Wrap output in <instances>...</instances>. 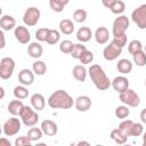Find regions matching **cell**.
I'll return each instance as SVG.
<instances>
[{
	"instance_id": "obj_15",
	"label": "cell",
	"mask_w": 146,
	"mask_h": 146,
	"mask_svg": "<svg viewBox=\"0 0 146 146\" xmlns=\"http://www.w3.org/2000/svg\"><path fill=\"white\" fill-rule=\"evenodd\" d=\"M112 88L117 91L119 94L124 91L125 89L129 88V80L128 78H125L124 75H119L116 78H114V80L112 81Z\"/></svg>"
},
{
	"instance_id": "obj_43",
	"label": "cell",
	"mask_w": 146,
	"mask_h": 146,
	"mask_svg": "<svg viewBox=\"0 0 146 146\" xmlns=\"http://www.w3.org/2000/svg\"><path fill=\"white\" fill-rule=\"evenodd\" d=\"M127 40H128V38H127V34L124 33V34H121V35H117V36H114L113 38V41L117 44V46H120V47H124L125 44H127Z\"/></svg>"
},
{
	"instance_id": "obj_18",
	"label": "cell",
	"mask_w": 146,
	"mask_h": 146,
	"mask_svg": "<svg viewBox=\"0 0 146 146\" xmlns=\"http://www.w3.org/2000/svg\"><path fill=\"white\" fill-rule=\"evenodd\" d=\"M27 54L31 58H40L43 54V48L39 42H31L27 46Z\"/></svg>"
},
{
	"instance_id": "obj_22",
	"label": "cell",
	"mask_w": 146,
	"mask_h": 146,
	"mask_svg": "<svg viewBox=\"0 0 146 146\" xmlns=\"http://www.w3.org/2000/svg\"><path fill=\"white\" fill-rule=\"evenodd\" d=\"M24 106H25V105L22 103V100L16 98L15 100L9 102V104H8V112H9L11 115L17 116V115L21 114V112H22V110H23Z\"/></svg>"
},
{
	"instance_id": "obj_11",
	"label": "cell",
	"mask_w": 146,
	"mask_h": 146,
	"mask_svg": "<svg viewBox=\"0 0 146 146\" xmlns=\"http://www.w3.org/2000/svg\"><path fill=\"white\" fill-rule=\"evenodd\" d=\"M14 35L16 38V40L22 43V44H27L31 40V33L30 31L25 27V26H16L15 30H14Z\"/></svg>"
},
{
	"instance_id": "obj_39",
	"label": "cell",
	"mask_w": 146,
	"mask_h": 146,
	"mask_svg": "<svg viewBox=\"0 0 146 146\" xmlns=\"http://www.w3.org/2000/svg\"><path fill=\"white\" fill-rule=\"evenodd\" d=\"M80 63L81 64H83V65H86V64H91L92 63V60H94V54H92V51H90V50H86L83 54H82V56L80 57Z\"/></svg>"
},
{
	"instance_id": "obj_45",
	"label": "cell",
	"mask_w": 146,
	"mask_h": 146,
	"mask_svg": "<svg viewBox=\"0 0 146 146\" xmlns=\"http://www.w3.org/2000/svg\"><path fill=\"white\" fill-rule=\"evenodd\" d=\"M140 120H141L143 123L146 124V108L141 110V112H140Z\"/></svg>"
},
{
	"instance_id": "obj_47",
	"label": "cell",
	"mask_w": 146,
	"mask_h": 146,
	"mask_svg": "<svg viewBox=\"0 0 146 146\" xmlns=\"http://www.w3.org/2000/svg\"><path fill=\"white\" fill-rule=\"evenodd\" d=\"M0 146H10V141L7 140L5 137L0 139Z\"/></svg>"
},
{
	"instance_id": "obj_10",
	"label": "cell",
	"mask_w": 146,
	"mask_h": 146,
	"mask_svg": "<svg viewBox=\"0 0 146 146\" xmlns=\"http://www.w3.org/2000/svg\"><path fill=\"white\" fill-rule=\"evenodd\" d=\"M122 47L117 46L113 40L110 42L108 46H106L103 50V57L108 60V62H112V60H115L122 52Z\"/></svg>"
},
{
	"instance_id": "obj_20",
	"label": "cell",
	"mask_w": 146,
	"mask_h": 146,
	"mask_svg": "<svg viewBox=\"0 0 146 146\" xmlns=\"http://www.w3.org/2000/svg\"><path fill=\"white\" fill-rule=\"evenodd\" d=\"M132 67H133V64L131 60L127 59V58H122L120 59L117 63H116V70L121 73V74H128L132 71Z\"/></svg>"
},
{
	"instance_id": "obj_36",
	"label": "cell",
	"mask_w": 146,
	"mask_h": 146,
	"mask_svg": "<svg viewBox=\"0 0 146 146\" xmlns=\"http://www.w3.org/2000/svg\"><path fill=\"white\" fill-rule=\"evenodd\" d=\"M74 43L71 40H63L59 43V51L63 54H71L73 50Z\"/></svg>"
},
{
	"instance_id": "obj_23",
	"label": "cell",
	"mask_w": 146,
	"mask_h": 146,
	"mask_svg": "<svg viewBox=\"0 0 146 146\" xmlns=\"http://www.w3.org/2000/svg\"><path fill=\"white\" fill-rule=\"evenodd\" d=\"M92 36V32L91 30L88 27V26H82L76 32V39L81 42V43H84V42H88Z\"/></svg>"
},
{
	"instance_id": "obj_24",
	"label": "cell",
	"mask_w": 146,
	"mask_h": 146,
	"mask_svg": "<svg viewBox=\"0 0 146 146\" xmlns=\"http://www.w3.org/2000/svg\"><path fill=\"white\" fill-rule=\"evenodd\" d=\"M74 24L71 19L68 18H64L59 22V31L63 33V34H66V35H70L73 33L74 31Z\"/></svg>"
},
{
	"instance_id": "obj_17",
	"label": "cell",
	"mask_w": 146,
	"mask_h": 146,
	"mask_svg": "<svg viewBox=\"0 0 146 146\" xmlns=\"http://www.w3.org/2000/svg\"><path fill=\"white\" fill-rule=\"evenodd\" d=\"M0 27L3 31H10L16 27V19L10 15H2L0 18Z\"/></svg>"
},
{
	"instance_id": "obj_13",
	"label": "cell",
	"mask_w": 146,
	"mask_h": 146,
	"mask_svg": "<svg viewBox=\"0 0 146 146\" xmlns=\"http://www.w3.org/2000/svg\"><path fill=\"white\" fill-rule=\"evenodd\" d=\"M40 128L42 129L43 133L46 136H49V137H52L58 132V125L52 120H43L41 122V127Z\"/></svg>"
},
{
	"instance_id": "obj_35",
	"label": "cell",
	"mask_w": 146,
	"mask_h": 146,
	"mask_svg": "<svg viewBox=\"0 0 146 146\" xmlns=\"http://www.w3.org/2000/svg\"><path fill=\"white\" fill-rule=\"evenodd\" d=\"M86 50H87V47H86L83 43H76V44H74V47H73V50H72V52H71V56H72V58H74V59H80V57L82 56V54H83Z\"/></svg>"
},
{
	"instance_id": "obj_1",
	"label": "cell",
	"mask_w": 146,
	"mask_h": 146,
	"mask_svg": "<svg viewBox=\"0 0 146 146\" xmlns=\"http://www.w3.org/2000/svg\"><path fill=\"white\" fill-rule=\"evenodd\" d=\"M73 104L74 100L72 96L63 89L54 91L48 98V106L52 110H70Z\"/></svg>"
},
{
	"instance_id": "obj_25",
	"label": "cell",
	"mask_w": 146,
	"mask_h": 146,
	"mask_svg": "<svg viewBox=\"0 0 146 146\" xmlns=\"http://www.w3.org/2000/svg\"><path fill=\"white\" fill-rule=\"evenodd\" d=\"M111 138L116 143V144H119V145H123V144H125L127 143V139H128V137L119 129V128H116V129H113L112 131H111Z\"/></svg>"
},
{
	"instance_id": "obj_27",
	"label": "cell",
	"mask_w": 146,
	"mask_h": 146,
	"mask_svg": "<svg viewBox=\"0 0 146 146\" xmlns=\"http://www.w3.org/2000/svg\"><path fill=\"white\" fill-rule=\"evenodd\" d=\"M133 64H136L139 67H143L146 65V52L144 50H139L132 55Z\"/></svg>"
},
{
	"instance_id": "obj_28",
	"label": "cell",
	"mask_w": 146,
	"mask_h": 146,
	"mask_svg": "<svg viewBox=\"0 0 146 146\" xmlns=\"http://www.w3.org/2000/svg\"><path fill=\"white\" fill-rule=\"evenodd\" d=\"M114 15H121L125 10V3L122 0H115L108 8Z\"/></svg>"
},
{
	"instance_id": "obj_31",
	"label": "cell",
	"mask_w": 146,
	"mask_h": 146,
	"mask_svg": "<svg viewBox=\"0 0 146 146\" xmlns=\"http://www.w3.org/2000/svg\"><path fill=\"white\" fill-rule=\"evenodd\" d=\"M32 71L36 75H43L47 72V65L42 60H36L32 64Z\"/></svg>"
},
{
	"instance_id": "obj_14",
	"label": "cell",
	"mask_w": 146,
	"mask_h": 146,
	"mask_svg": "<svg viewBox=\"0 0 146 146\" xmlns=\"http://www.w3.org/2000/svg\"><path fill=\"white\" fill-rule=\"evenodd\" d=\"M74 106L79 112H87L91 107V99L89 96L82 95L74 100Z\"/></svg>"
},
{
	"instance_id": "obj_2",
	"label": "cell",
	"mask_w": 146,
	"mask_h": 146,
	"mask_svg": "<svg viewBox=\"0 0 146 146\" xmlns=\"http://www.w3.org/2000/svg\"><path fill=\"white\" fill-rule=\"evenodd\" d=\"M88 74H89L92 83L95 84V87L98 90H102V91L103 90H107L112 86V81H110V79L107 78L105 71L98 64H92L88 68Z\"/></svg>"
},
{
	"instance_id": "obj_7",
	"label": "cell",
	"mask_w": 146,
	"mask_h": 146,
	"mask_svg": "<svg viewBox=\"0 0 146 146\" xmlns=\"http://www.w3.org/2000/svg\"><path fill=\"white\" fill-rule=\"evenodd\" d=\"M131 19L140 30L146 29V3L140 5L131 13Z\"/></svg>"
},
{
	"instance_id": "obj_12",
	"label": "cell",
	"mask_w": 146,
	"mask_h": 146,
	"mask_svg": "<svg viewBox=\"0 0 146 146\" xmlns=\"http://www.w3.org/2000/svg\"><path fill=\"white\" fill-rule=\"evenodd\" d=\"M34 72L29 70V68H23L19 71L18 73V81L21 82V84L23 86H31L34 82Z\"/></svg>"
},
{
	"instance_id": "obj_26",
	"label": "cell",
	"mask_w": 146,
	"mask_h": 146,
	"mask_svg": "<svg viewBox=\"0 0 146 146\" xmlns=\"http://www.w3.org/2000/svg\"><path fill=\"white\" fill-rule=\"evenodd\" d=\"M70 0H49V6L55 13H62Z\"/></svg>"
},
{
	"instance_id": "obj_40",
	"label": "cell",
	"mask_w": 146,
	"mask_h": 146,
	"mask_svg": "<svg viewBox=\"0 0 146 146\" xmlns=\"http://www.w3.org/2000/svg\"><path fill=\"white\" fill-rule=\"evenodd\" d=\"M48 32H49V29L48 27H41V29L36 30V32H35V39L38 41H40V42L46 41L47 35H48Z\"/></svg>"
},
{
	"instance_id": "obj_42",
	"label": "cell",
	"mask_w": 146,
	"mask_h": 146,
	"mask_svg": "<svg viewBox=\"0 0 146 146\" xmlns=\"http://www.w3.org/2000/svg\"><path fill=\"white\" fill-rule=\"evenodd\" d=\"M31 144H32V140L27 136H21L15 140V146H30Z\"/></svg>"
},
{
	"instance_id": "obj_38",
	"label": "cell",
	"mask_w": 146,
	"mask_h": 146,
	"mask_svg": "<svg viewBox=\"0 0 146 146\" xmlns=\"http://www.w3.org/2000/svg\"><path fill=\"white\" fill-rule=\"evenodd\" d=\"M87 11L84 9H76L73 13V19L76 23H83L87 19Z\"/></svg>"
},
{
	"instance_id": "obj_52",
	"label": "cell",
	"mask_w": 146,
	"mask_h": 146,
	"mask_svg": "<svg viewBox=\"0 0 146 146\" xmlns=\"http://www.w3.org/2000/svg\"><path fill=\"white\" fill-rule=\"evenodd\" d=\"M145 87H146V80H145Z\"/></svg>"
},
{
	"instance_id": "obj_44",
	"label": "cell",
	"mask_w": 146,
	"mask_h": 146,
	"mask_svg": "<svg viewBox=\"0 0 146 146\" xmlns=\"http://www.w3.org/2000/svg\"><path fill=\"white\" fill-rule=\"evenodd\" d=\"M5 31L3 30H1V32H0V36H1V46H0V48L2 49V48H5V46H6V41H5V33H3Z\"/></svg>"
},
{
	"instance_id": "obj_51",
	"label": "cell",
	"mask_w": 146,
	"mask_h": 146,
	"mask_svg": "<svg viewBox=\"0 0 146 146\" xmlns=\"http://www.w3.org/2000/svg\"><path fill=\"white\" fill-rule=\"evenodd\" d=\"M144 51L146 52V44H145V47H144Z\"/></svg>"
},
{
	"instance_id": "obj_46",
	"label": "cell",
	"mask_w": 146,
	"mask_h": 146,
	"mask_svg": "<svg viewBox=\"0 0 146 146\" xmlns=\"http://www.w3.org/2000/svg\"><path fill=\"white\" fill-rule=\"evenodd\" d=\"M114 1H115V0H102V3H103V6H104V7L110 8V7H111V5H112Z\"/></svg>"
},
{
	"instance_id": "obj_19",
	"label": "cell",
	"mask_w": 146,
	"mask_h": 146,
	"mask_svg": "<svg viewBox=\"0 0 146 146\" xmlns=\"http://www.w3.org/2000/svg\"><path fill=\"white\" fill-rule=\"evenodd\" d=\"M44 105H46V100L41 94L35 92L31 96V106L35 111H42L44 108Z\"/></svg>"
},
{
	"instance_id": "obj_33",
	"label": "cell",
	"mask_w": 146,
	"mask_h": 146,
	"mask_svg": "<svg viewBox=\"0 0 146 146\" xmlns=\"http://www.w3.org/2000/svg\"><path fill=\"white\" fill-rule=\"evenodd\" d=\"M115 116L117 119H121V120H124L129 116L130 114V110H129V106L127 105H121V106H117L115 108V112H114Z\"/></svg>"
},
{
	"instance_id": "obj_34",
	"label": "cell",
	"mask_w": 146,
	"mask_h": 146,
	"mask_svg": "<svg viewBox=\"0 0 146 146\" xmlns=\"http://www.w3.org/2000/svg\"><path fill=\"white\" fill-rule=\"evenodd\" d=\"M132 125H133V121H132V120H125V119H124V120L119 124V129H120L127 137H130Z\"/></svg>"
},
{
	"instance_id": "obj_49",
	"label": "cell",
	"mask_w": 146,
	"mask_h": 146,
	"mask_svg": "<svg viewBox=\"0 0 146 146\" xmlns=\"http://www.w3.org/2000/svg\"><path fill=\"white\" fill-rule=\"evenodd\" d=\"M0 91H1V96H0V98L2 99V98H3V96H5V89L1 87V88H0Z\"/></svg>"
},
{
	"instance_id": "obj_29",
	"label": "cell",
	"mask_w": 146,
	"mask_h": 146,
	"mask_svg": "<svg viewBox=\"0 0 146 146\" xmlns=\"http://www.w3.org/2000/svg\"><path fill=\"white\" fill-rule=\"evenodd\" d=\"M60 39V33L59 31L55 30V29H49V32H48V35H47V39H46V42L48 44H56Z\"/></svg>"
},
{
	"instance_id": "obj_32",
	"label": "cell",
	"mask_w": 146,
	"mask_h": 146,
	"mask_svg": "<svg viewBox=\"0 0 146 146\" xmlns=\"http://www.w3.org/2000/svg\"><path fill=\"white\" fill-rule=\"evenodd\" d=\"M14 96H15V98H17V99H25V98H27V96H29V90H27L26 86L21 84V86L15 87V88H14Z\"/></svg>"
},
{
	"instance_id": "obj_48",
	"label": "cell",
	"mask_w": 146,
	"mask_h": 146,
	"mask_svg": "<svg viewBox=\"0 0 146 146\" xmlns=\"http://www.w3.org/2000/svg\"><path fill=\"white\" fill-rule=\"evenodd\" d=\"M143 145L146 146V131L143 132Z\"/></svg>"
},
{
	"instance_id": "obj_21",
	"label": "cell",
	"mask_w": 146,
	"mask_h": 146,
	"mask_svg": "<svg viewBox=\"0 0 146 146\" xmlns=\"http://www.w3.org/2000/svg\"><path fill=\"white\" fill-rule=\"evenodd\" d=\"M72 74H73V78L79 82H84L87 79L88 70L83 65H75L72 70Z\"/></svg>"
},
{
	"instance_id": "obj_5",
	"label": "cell",
	"mask_w": 146,
	"mask_h": 146,
	"mask_svg": "<svg viewBox=\"0 0 146 146\" xmlns=\"http://www.w3.org/2000/svg\"><path fill=\"white\" fill-rule=\"evenodd\" d=\"M22 120H19L18 117H16V116H11V117H9L5 123H3V127H2V131H3V133L6 135V136H8V137H10V136H15L16 133H18L19 132V130H21V128H22V123L23 122H21Z\"/></svg>"
},
{
	"instance_id": "obj_8",
	"label": "cell",
	"mask_w": 146,
	"mask_h": 146,
	"mask_svg": "<svg viewBox=\"0 0 146 146\" xmlns=\"http://www.w3.org/2000/svg\"><path fill=\"white\" fill-rule=\"evenodd\" d=\"M41 11L38 7H29L23 15V22L27 26H35L40 19Z\"/></svg>"
},
{
	"instance_id": "obj_50",
	"label": "cell",
	"mask_w": 146,
	"mask_h": 146,
	"mask_svg": "<svg viewBox=\"0 0 146 146\" xmlns=\"http://www.w3.org/2000/svg\"><path fill=\"white\" fill-rule=\"evenodd\" d=\"M78 145H87V146H89L90 144H89V143H87V141H79V143H78Z\"/></svg>"
},
{
	"instance_id": "obj_16",
	"label": "cell",
	"mask_w": 146,
	"mask_h": 146,
	"mask_svg": "<svg viewBox=\"0 0 146 146\" xmlns=\"http://www.w3.org/2000/svg\"><path fill=\"white\" fill-rule=\"evenodd\" d=\"M94 36H95V40H96L97 43H99V44H105V43H107L108 40H110V32H108L107 27H105V26H99V27H97V30L95 31Z\"/></svg>"
},
{
	"instance_id": "obj_9",
	"label": "cell",
	"mask_w": 146,
	"mask_h": 146,
	"mask_svg": "<svg viewBox=\"0 0 146 146\" xmlns=\"http://www.w3.org/2000/svg\"><path fill=\"white\" fill-rule=\"evenodd\" d=\"M129 24H130V22H129L128 16H125V15H119V17L115 18L114 22H113V29H112L113 36H117V35L124 34L125 31L129 27Z\"/></svg>"
},
{
	"instance_id": "obj_37",
	"label": "cell",
	"mask_w": 146,
	"mask_h": 146,
	"mask_svg": "<svg viewBox=\"0 0 146 146\" xmlns=\"http://www.w3.org/2000/svg\"><path fill=\"white\" fill-rule=\"evenodd\" d=\"M139 50H143V44H141V42H140L139 40H131V41L129 42V44H128V51H129L131 55H133L135 52H137V51H139Z\"/></svg>"
},
{
	"instance_id": "obj_6",
	"label": "cell",
	"mask_w": 146,
	"mask_h": 146,
	"mask_svg": "<svg viewBox=\"0 0 146 146\" xmlns=\"http://www.w3.org/2000/svg\"><path fill=\"white\" fill-rule=\"evenodd\" d=\"M15 70V60L11 57H3L0 60V78L8 80L11 78Z\"/></svg>"
},
{
	"instance_id": "obj_30",
	"label": "cell",
	"mask_w": 146,
	"mask_h": 146,
	"mask_svg": "<svg viewBox=\"0 0 146 146\" xmlns=\"http://www.w3.org/2000/svg\"><path fill=\"white\" fill-rule=\"evenodd\" d=\"M42 135H43V131L41 128H35L34 127H31V129L29 130L27 132V137L32 140V141H38L42 138Z\"/></svg>"
},
{
	"instance_id": "obj_3",
	"label": "cell",
	"mask_w": 146,
	"mask_h": 146,
	"mask_svg": "<svg viewBox=\"0 0 146 146\" xmlns=\"http://www.w3.org/2000/svg\"><path fill=\"white\" fill-rule=\"evenodd\" d=\"M36 112L38 111H35L32 106H24L19 114L23 124L30 128L36 125V123L39 122V114Z\"/></svg>"
},
{
	"instance_id": "obj_4",
	"label": "cell",
	"mask_w": 146,
	"mask_h": 146,
	"mask_svg": "<svg viewBox=\"0 0 146 146\" xmlns=\"http://www.w3.org/2000/svg\"><path fill=\"white\" fill-rule=\"evenodd\" d=\"M119 98L124 105H127L129 107H137L140 104V97L138 96V94L135 90H132L130 88H128L124 91L120 92L119 94Z\"/></svg>"
},
{
	"instance_id": "obj_41",
	"label": "cell",
	"mask_w": 146,
	"mask_h": 146,
	"mask_svg": "<svg viewBox=\"0 0 146 146\" xmlns=\"http://www.w3.org/2000/svg\"><path fill=\"white\" fill-rule=\"evenodd\" d=\"M143 132H144V127H143V124H141V123H136V122H133V125H132V128H131V133H130V136H132V137H139V136L143 135Z\"/></svg>"
}]
</instances>
